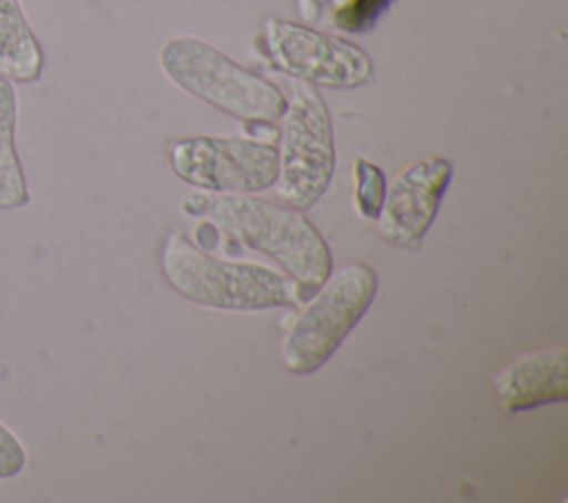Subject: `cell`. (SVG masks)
<instances>
[{"mask_svg":"<svg viewBox=\"0 0 568 503\" xmlns=\"http://www.w3.org/2000/svg\"><path fill=\"white\" fill-rule=\"evenodd\" d=\"M186 213H206L233 242L273 257L302 290L317 288L331 273V250L320 230L295 206L246 193L191 195Z\"/></svg>","mask_w":568,"mask_h":503,"instance_id":"6da1fadb","label":"cell"},{"mask_svg":"<svg viewBox=\"0 0 568 503\" xmlns=\"http://www.w3.org/2000/svg\"><path fill=\"white\" fill-rule=\"evenodd\" d=\"M160 268L175 292L209 308L266 310L295 299L282 273L262 264L211 257L180 230L164 237Z\"/></svg>","mask_w":568,"mask_h":503,"instance_id":"7a4b0ae2","label":"cell"},{"mask_svg":"<svg viewBox=\"0 0 568 503\" xmlns=\"http://www.w3.org/2000/svg\"><path fill=\"white\" fill-rule=\"evenodd\" d=\"M166 78L211 106L255 122L282 117L286 100L280 89L195 38H173L160 51Z\"/></svg>","mask_w":568,"mask_h":503,"instance_id":"3957f363","label":"cell"},{"mask_svg":"<svg viewBox=\"0 0 568 503\" xmlns=\"http://www.w3.org/2000/svg\"><path fill=\"white\" fill-rule=\"evenodd\" d=\"M377 275L364 261H348L320 284L282 341V361L293 374H311L339 348L373 304Z\"/></svg>","mask_w":568,"mask_h":503,"instance_id":"277c9868","label":"cell"},{"mask_svg":"<svg viewBox=\"0 0 568 503\" xmlns=\"http://www.w3.org/2000/svg\"><path fill=\"white\" fill-rule=\"evenodd\" d=\"M282 144L277 151V193L295 208L313 206L331 184L335 142L322 95L300 82L284 109Z\"/></svg>","mask_w":568,"mask_h":503,"instance_id":"5b68a950","label":"cell"},{"mask_svg":"<svg viewBox=\"0 0 568 503\" xmlns=\"http://www.w3.org/2000/svg\"><path fill=\"white\" fill-rule=\"evenodd\" d=\"M173 173L206 191L257 193L277 179V148L244 137L195 135L169 146Z\"/></svg>","mask_w":568,"mask_h":503,"instance_id":"8992f818","label":"cell"},{"mask_svg":"<svg viewBox=\"0 0 568 503\" xmlns=\"http://www.w3.org/2000/svg\"><path fill=\"white\" fill-rule=\"evenodd\" d=\"M264 40L271 62L304 82L353 89L373 75V62L357 44L295 22L268 20Z\"/></svg>","mask_w":568,"mask_h":503,"instance_id":"52a82bcc","label":"cell"},{"mask_svg":"<svg viewBox=\"0 0 568 503\" xmlns=\"http://www.w3.org/2000/svg\"><path fill=\"white\" fill-rule=\"evenodd\" d=\"M453 179V166L444 157H426L399 171L384 191L377 213L379 235L397 248H417L428 233L444 193Z\"/></svg>","mask_w":568,"mask_h":503,"instance_id":"ba28073f","label":"cell"},{"mask_svg":"<svg viewBox=\"0 0 568 503\" xmlns=\"http://www.w3.org/2000/svg\"><path fill=\"white\" fill-rule=\"evenodd\" d=\"M499 406L515 414L568 399V350L541 348L526 352L495 374Z\"/></svg>","mask_w":568,"mask_h":503,"instance_id":"9c48e42d","label":"cell"},{"mask_svg":"<svg viewBox=\"0 0 568 503\" xmlns=\"http://www.w3.org/2000/svg\"><path fill=\"white\" fill-rule=\"evenodd\" d=\"M44 66L42 47L20 0H0V75L33 82Z\"/></svg>","mask_w":568,"mask_h":503,"instance_id":"30bf717a","label":"cell"},{"mask_svg":"<svg viewBox=\"0 0 568 503\" xmlns=\"http://www.w3.org/2000/svg\"><path fill=\"white\" fill-rule=\"evenodd\" d=\"M18 93L11 80L0 75V208L13 211L29 204L27 175L16 148Z\"/></svg>","mask_w":568,"mask_h":503,"instance_id":"8fae6325","label":"cell"},{"mask_svg":"<svg viewBox=\"0 0 568 503\" xmlns=\"http://www.w3.org/2000/svg\"><path fill=\"white\" fill-rule=\"evenodd\" d=\"M355 175V206L357 213L366 219H375L384 199L386 179L379 166L366 162L364 157H357L353 164Z\"/></svg>","mask_w":568,"mask_h":503,"instance_id":"7c38bea8","label":"cell"},{"mask_svg":"<svg viewBox=\"0 0 568 503\" xmlns=\"http://www.w3.org/2000/svg\"><path fill=\"white\" fill-rule=\"evenodd\" d=\"M27 468V450L18 434L0 421V481L16 479Z\"/></svg>","mask_w":568,"mask_h":503,"instance_id":"4fadbf2b","label":"cell"}]
</instances>
